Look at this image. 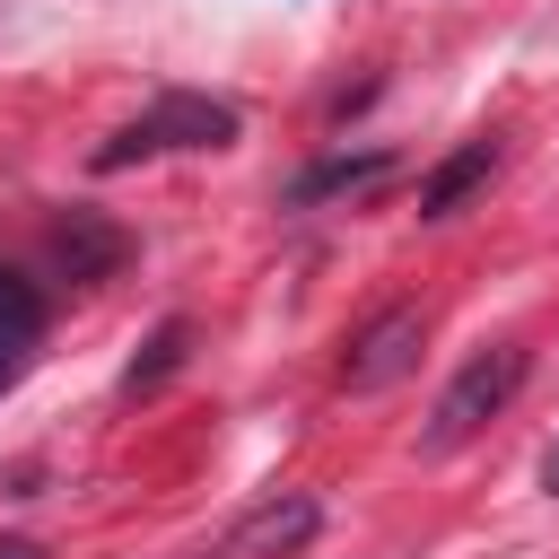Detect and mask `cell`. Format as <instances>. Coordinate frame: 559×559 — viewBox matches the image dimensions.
I'll return each mask as SVG.
<instances>
[{
  "label": "cell",
  "instance_id": "8",
  "mask_svg": "<svg viewBox=\"0 0 559 559\" xmlns=\"http://www.w3.org/2000/svg\"><path fill=\"white\" fill-rule=\"evenodd\" d=\"M393 157L384 148H358V157H323V166H306L297 183H288V201H323V192H358V183H376Z\"/></svg>",
  "mask_w": 559,
  "mask_h": 559
},
{
  "label": "cell",
  "instance_id": "5",
  "mask_svg": "<svg viewBox=\"0 0 559 559\" xmlns=\"http://www.w3.org/2000/svg\"><path fill=\"white\" fill-rule=\"evenodd\" d=\"M52 262L87 288V280H114V262H122V227L114 218H96V210H61L52 218Z\"/></svg>",
  "mask_w": 559,
  "mask_h": 559
},
{
  "label": "cell",
  "instance_id": "9",
  "mask_svg": "<svg viewBox=\"0 0 559 559\" xmlns=\"http://www.w3.org/2000/svg\"><path fill=\"white\" fill-rule=\"evenodd\" d=\"M183 349H192V323H183V314H175V323H157V332H148V349L122 367V393H157V384L183 367Z\"/></svg>",
  "mask_w": 559,
  "mask_h": 559
},
{
  "label": "cell",
  "instance_id": "2",
  "mask_svg": "<svg viewBox=\"0 0 559 559\" xmlns=\"http://www.w3.org/2000/svg\"><path fill=\"white\" fill-rule=\"evenodd\" d=\"M515 384H524V349H480V358L437 393V411H428V445L445 454V445H463L472 428H489V419L515 402Z\"/></svg>",
  "mask_w": 559,
  "mask_h": 559
},
{
  "label": "cell",
  "instance_id": "3",
  "mask_svg": "<svg viewBox=\"0 0 559 559\" xmlns=\"http://www.w3.org/2000/svg\"><path fill=\"white\" fill-rule=\"evenodd\" d=\"M419 341H428V314L419 306H384L349 349H341V393H384L419 367Z\"/></svg>",
  "mask_w": 559,
  "mask_h": 559
},
{
  "label": "cell",
  "instance_id": "6",
  "mask_svg": "<svg viewBox=\"0 0 559 559\" xmlns=\"http://www.w3.org/2000/svg\"><path fill=\"white\" fill-rule=\"evenodd\" d=\"M35 341H44V297L17 271H0V393L35 367Z\"/></svg>",
  "mask_w": 559,
  "mask_h": 559
},
{
  "label": "cell",
  "instance_id": "10",
  "mask_svg": "<svg viewBox=\"0 0 559 559\" xmlns=\"http://www.w3.org/2000/svg\"><path fill=\"white\" fill-rule=\"evenodd\" d=\"M0 559H44V550L35 542H0Z\"/></svg>",
  "mask_w": 559,
  "mask_h": 559
},
{
  "label": "cell",
  "instance_id": "7",
  "mask_svg": "<svg viewBox=\"0 0 559 559\" xmlns=\"http://www.w3.org/2000/svg\"><path fill=\"white\" fill-rule=\"evenodd\" d=\"M489 166H498V148H489V140H463V148L419 183V218H454V210H463V192H472V183H489Z\"/></svg>",
  "mask_w": 559,
  "mask_h": 559
},
{
  "label": "cell",
  "instance_id": "4",
  "mask_svg": "<svg viewBox=\"0 0 559 559\" xmlns=\"http://www.w3.org/2000/svg\"><path fill=\"white\" fill-rule=\"evenodd\" d=\"M314 524H323V507H314L306 489H280V498H262V507L227 533V559H280V550L314 542Z\"/></svg>",
  "mask_w": 559,
  "mask_h": 559
},
{
  "label": "cell",
  "instance_id": "1",
  "mask_svg": "<svg viewBox=\"0 0 559 559\" xmlns=\"http://www.w3.org/2000/svg\"><path fill=\"white\" fill-rule=\"evenodd\" d=\"M236 140V105L227 96H201V87H166L140 122H122L105 148H96V175H122L140 157H166V148H227Z\"/></svg>",
  "mask_w": 559,
  "mask_h": 559
},
{
  "label": "cell",
  "instance_id": "11",
  "mask_svg": "<svg viewBox=\"0 0 559 559\" xmlns=\"http://www.w3.org/2000/svg\"><path fill=\"white\" fill-rule=\"evenodd\" d=\"M550 489H559V454H550Z\"/></svg>",
  "mask_w": 559,
  "mask_h": 559
}]
</instances>
